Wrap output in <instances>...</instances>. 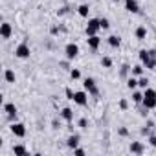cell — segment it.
Wrapping results in <instances>:
<instances>
[{
	"label": "cell",
	"mask_w": 156,
	"mask_h": 156,
	"mask_svg": "<svg viewBox=\"0 0 156 156\" xmlns=\"http://www.w3.org/2000/svg\"><path fill=\"white\" fill-rule=\"evenodd\" d=\"M108 44H110L112 48H119V46H121V39H119L118 35H110V37H108Z\"/></svg>",
	"instance_id": "obj_13"
},
{
	"label": "cell",
	"mask_w": 156,
	"mask_h": 156,
	"mask_svg": "<svg viewBox=\"0 0 156 156\" xmlns=\"http://www.w3.org/2000/svg\"><path fill=\"white\" fill-rule=\"evenodd\" d=\"M101 64H103L105 68H110V66H112V59H110V57H103V59H101Z\"/></svg>",
	"instance_id": "obj_25"
},
{
	"label": "cell",
	"mask_w": 156,
	"mask_h": 156,
	"mask_svg": "<svg viewBox=\"0 0 156 156\" xmlns=\"http://www.w3.org/2000/svg\"><path fill=\"white\" fill-rule=\"evenodd\" d=\"M4 79H6L8 83H15V72L8 68V70L4 72Z\"/></svg>",
	"instance_id": "obj_16"
},
{
	"label": "cell",
	"mask_w": 156,
	"mask_h": 156,
	"mask_svg": "<svg viewBox=\"0 0 156 156\" xmlns=\"http://www.w3.org/2000/svg\"><path fill=\"white\" fill-rule=\"evenodd\" d=\"M87 125H88V121H87L85 118H83V119H79V127H81V129H87Z\"/></svg>",
	"instance_id": "obj_27"
},
{
	"label": "cell",
	"mask_w": 156,
	"mask_h": 156,
	"mask_svg": "<svg viewBox=\"0 0 156 156\" xmlns=\"http://www.w3.org/2000/svg\"><path fill=\"white\" fill-rule=\"evenodd\" d=\"M73 94H75V92H72L70 88H66V96H68V99H72V101H73Z\"/></svg>",
	"instance_id": "obj_29"
},
{
	"label": "cell",
	"mask_w": 156,
	"mask_h": 156,
	"mask_svg": "<svg viewBox=\"0 0 156 156\" xmlns=\"http://www.w3.org/2000/svg\"><path fill=\"white\" fill-rule=\"evenodd\" d=\"M73 103H77V105H79V107H85L87 103H88V94L87 92H75L73 94Z\"/></svg>",
	"instance_id": "obj_5"
},
{
	"label": "cell",
	"mask_w": 156,
	"mask_h": 156,
	"mask_svg": "<svg viewBox=\"0 0 156 156\" xmlns=\"http://www.w3.org/2000/svg\"><path fill=\"white\" fill-rule=\"evenodd\" d=\"M73 154H77V156H83V154H85V151H83V149H77V147H75V149H73Z\"/></svg>",
	"instance_id": "obj_28"
},
{
	"label": "cell",
	"mask_w": 156,
	"mask_h": 156,
	"mask_svg": "<svg viewBox=\"0 0 156 156\" xmlns=\"http://www.w3.org/2000/svg\"><path fill=\"white\" fill-rule=\"evenodd\" d=\"M64 53H66V59H75V57H77V53H79V46L73 44V42H70V44H66Z\"/></svg>",
	"instance_id": "obj_4"
},
{
	"label": "cell",
	"mask_w": 156,
	"mask_h": 156,
	"mask_svg": "<svg viewBox=\"0 0 156 156\" xmlns=\"http://www.w3.org/2000/svg\"><path fill=\"white\" fill-rule=\"evenodd\" d=\"M99 30H101V26H99V19H90L88 24H87V35H88V37L98 35Z\"/></svg>",
	"instance_id": "obj_2"
},
{
	"label": "cell",
	"mask_w": 156,
	"mask_h": 156,
	"mask_svg": "<svg viewBox=\"0 0 156 156\" xmlns=\"http://www.w3.org/2000/svg\"><path fill=\"white\" fill-rule=\"evenodd\" d=\"M11 33H13L11 24H9V22H4V24H2V28H0V37L6 41V39H9V37H11Z\"/></svg>",
	"instance_id": "obj_8"
},
{
	"label": "cell",
	"mask_w": 156,
	"mask_h": 156,
	"mask_svg": "<svg viewBox=\"0 0 156 156\" xmlns=\"http://www.w3.org/2000/svg\"><path fill=\"white\" fill-rule=\"evenodd\" d=\"M130 152H134V154H143V145H141L140 141H132V143H130Z\"/></svg>",
	"instance_id": "obj_12"
},
{
	"label": "cell",
	"mask_w": 156,
	"mask_h": 156,
	"mask_svg": "<svg viewBox=\"0 0 156 156\" xmlns=\"http://www.w3.org/2000/svg\"><path fill=\"white\" fill-rule=\"evenodd\" d=\"M138 87H141V88H149V79H147V77H140V79H138Z\"/></svg>",
	"instance_id": "obj_22"
},
{
	"label": "cell",
	"mask_w": 156,
	"mask_h": 156,
	"mask_svg": "<svg viewBox=\"0 0 156 156\" xmlns=\"http://www.w3.org/2000/svg\"><path fill=\"white\" fill-rule=\"evenodd\" d=\"M13 152H15V154H28V149H26L24 145H15V147H13Z\"/></svg>",
	"instance_id": "obj_19"
},
{
	"label": "cell",
	"mask_w": 156,
	"mask_h": 156,
	"mask_svg": "<svg viewBox=\"0 0 156 156\" xmlns=\"http://www.w3.org/2000/svg\"><path fill=\"white\" fill-rule=\"evenodd\" d=\"M130 72H132V75H141L143 73V66L141 64H136V66L130 68Z\"/></svg>",
	"instance_id": "obj_20"
},
{
	"label": "cell",
	"mask_w": 156,
	"mask_h": 156,
	"mask_svg": "<svg viewBox=\"0 0 156 156\" xmlns=\"http://www.w3.org/2000/svg\"><path fill=\"white\" fill-rule=\"evenodd\" d=\"M15 55H17L19 59H28V57H30V46H28V42H20V44L15 48Z\"/></svg>",
	"instance_id": "obj_3"
},
{
	"label": "cell",
	"mask_w": 156,
	"mask_h": 156,
	"mask_svg": "<svg viewBox=\"0 0 156 156\" xmlns=\"http://www.w3.org/2000/svg\"><path fill=\"white\" fill-rule=\"evenodd\" d=\"M88 11H90V8L87 4H81L79 8H77V13H79L81 17H88Z\"/></svg>",
	"instance_id": "obj_18"
},
{
	"label": "cell",
	"mask_w": 156,
	"mask_h": 156,
	"mask_svg": "<svg viewBox=\"0 0 156 156\" xmlns=\"http://www.w3.org/2000/svg\"><path fill=\"white\" fill-rule=\"evenodd\" d=\"M70 75H72V79H79V77H81V72H79V70H72Z\"/></svg>",
	"instance_id": "obj_26"
},
{
	"label": "cell",
	"mask_w": 156,
	"mask_h": 156,
	"mask_svg": "<svg viewBox=\"0 0 156 156\" xmlns=\"http://www.w3.org/2000/svg\"><path fill=\"white\" fill-rule=\"evenodd\" d=\"M4 112L8 114V118H9V119L17 118V107H15L13 103H6V105H4Z\"/></svg>",
	"instance_id": "obj_9"
},
{
	"label": "cell",
	"mask_w": 156,
	"mask_h": 156,
	"mask_svg": "<svg viewBox=\"0 0 156 156\" xmlns=\"http://www.w3.org/2000/svg\"><path fill=\"white\" fill-rule=\"evenodd\" d=\"M119 107H121L123 110H127V107H129V103H127L125 99H121V101H119Z\"/></svg>",
	"instance_id": "obj_30"
},
{
	"label": "cell",
	"mask_w": 156,
	"mask_h": 156,
	"mask_svg": "<svg viewBox=\"0 0 156 156\" xmlns=\"http://www.w3.org/2000/svg\"><path fill=\"white\" fill-rule=\"evenodd\" d=\"M87 41H88V46H90L92 50H98V48H99V44H101V39H99L98 35H92V37H88Z\"/></svg>",
	"instance_id": "obj_11"
},
{
	"label": "cell",
	"mask_w": 156,
	"mask_h": 156,
	"mask_svg": "<svg viewBox=\"0 0 156 156\" xmlns=\"http://www.w3.org/2000/svg\"><path fill=\"white\" fill-rule=\"evenodd\" d=\"M11 132L15 134V136H19V138H24L26 136V127L22 125V123H11Z\"/></svg>",
	"instance_id": "obj_6"
},
{
	"label": "cell",
	"mask_w": 156,
	"mask_h": 156,
	"mask_svg": "<svg viewBox=\"0 0 156 156\" xmlns=\"http://www.w3.org/2000/svg\"><path fill=\"white\" fill-rule=\"evenodd\" d=\"M132 101H134V103H141V101H143V94H141V92H134V94H132Z\"/></svg>",
	"instance_id": "obj_23"
},
{
	"label": "cell",
	"mask_w": 156,
	"mask_h": 156,
	"mask_svg": "<svg viewBox=\"0 0 156 156\" xmlns=\"http://www.w3.org/2000/svg\"><path fill=\"white\" fill-rule=\"evenodd\" d=\"M99 26H101V30H108V28H110L108 19H99Z\"/></svg>",
	"instance_id": "obj_24"
},
{
	"label": "cell",
	"mask_w": 156,
	"mask_h": 156,
	"mask_svg": "<svg viewBox=\"0 0 156 156\" xmlns=\"http://www.w3.org/2000/svg\"><path fill=\"white\" fill-rule=\"evenodd\" d=\"M112 2H119V0H112Z\"/></svg>",
	"instance_id": "obj_32"
},
{
	"label": "cell",
	"mask_w": 156,
	"mask_h": 156,
	"mask_svg": "<svg viewBox=\"0 0 156 156\" xmlns=\"http://www.w3.org/2000/svg\"><path fill=\"white\" fill-rule=\"evenodd\" d=\"M85 88L88 90V94H92V96H98V88H96V81L92 79V77H87L85 79Z\"/></svg>",
	"instance_id": "obj_7"
},
{
	"label": "cell",
	"mask_w": 156,
	"mask_h": 156,
	"mask_svg": "<svg viewBox=\"0 0 156 156\" xmlns=\"http://www.w3.org/2000/svg\"><path fill=\"white\" fill-rule=\"evenodd\" d=\"M149 143H151V145H154V147H156V136H151V138H149Z\"/></svg>",
	"instance_id": "obj_31"
},
{
	"label": "cell",
	"mask_w": 156,
	"mask_h": 156,
	"mask_svg": "<svg viewBox=\"0 0 156 156\" xmlns=\"http://www.w3.org/2000/svg\"><path fill=\"white\" fill-rule=\"evenodd\" d=\"M127 87H129L130 90H134V88L138 87V79H134V75H132V77H129V81H127Z\"/></svg>",
	"instance_id": "obj_21"
},
{
	"label": "cell",
	"mask_w": 156,
	"mask_h": 156,
	"mask_svg": "<svg viewBox=\"0 0 156 156\" xmlns=\"http://www.w3.org/2000/svg\"><path fill=\"white\" fill-rule=\"evenodd\" d=\"M145 37H147V30H145L143 26H138V28H136V39H138V41H143Z\"/></svg>",
	"instance_id": "obj_15"
},
{
	"label": "cell",
	"mask_w": 156,
	"mask_h": 156,
	"mask_svg": "<svg viewBox=\"0 0 156 156\" xmlns=\"http://www.w3.org/2000/svg\"><path fill=\"white\" fill-rule=\"evenodd\" d=\"M143 107L149 110V108H154L156 107V90H152V88H145V92H143Z\"/></svg>",
	"instance_id": "obj_1"
},
{
	"label": "cell",
	"mask_w": 156,
	"mask_h": 156,
	"mask_svg": "<svg viewBox=\"0 0 156 156\" xmlns=\"http://www.w3.org/2000/svg\"><path fill=\"white\" fill-rule=\"evenodd\" d=\"M125 9L129 13H140V6H138L136 0H127V2H125Z\"/></svg>",
	"instance_id": "obj_10"
},
{
	"label": "cell",
	"mask_w": 156,
	"mask_h": 156,
	"mask_svg": "<svg viewBox=\"0 0 156 156\" xmlns=\"http://www.w3.org/2000/svg\"><path fill=\"white\" fill-rule=\"evenodd\" d=\"M77 143H79V136H77V134H73V136L68 138V147H70V149H75Z\"/></svg>",
	"instance_id": "obj_17"
},
{
	"label": "cell",
	"mask_w": 156,
	"mask_h": 156,
	"mask_svg": "<svg viewBox=\"0 0 156 156\" xmlns=\"http://www.w3.org/2000/svg\"><path fill=\"white\" fill-rule=\"evenodd\" d=\"M61 116H62V118H64V119H66V121L70 123V121L73 119V110L66 107V108H62V112H61Z\"/></svg>",
	"instance_id": "obj_14"
}]
</instances>
